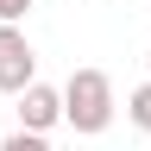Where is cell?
I'll use <instances>...</instances> for the list:
<instances>
[{"instance_id": "obj_1", "label": "cell", "mask_w": 151, "mask_h": 151, "mask_svg": "<svg viewBox=\"0 0 151 151\" xmlns=\"http://www.w3.org/2000/svg\"><path fill=\"white\" fill-rule=\"evenodd\" d=\"M113 113H120L113 76L107 69H69V82H63V126L82 132V139H101L113 126Z\"/></svg>"}, {"instance_id": "obj_2", "label": "cell", "mask_w": 151, "mask_h": 151, "mask_svg": "<svg viewBox=\"0 0 151 151\" xmlns=\"http://www.w3.org/2000/svg\"><path fill=\"white\" fill-rule=\"evenodd\" d=\"M38 82V50H32V38L19 32V25H0V94H25Z\"/></svg>"}, {"instance_id": "obj_3", "label": "cell", "mask_w": 151, "mask_h": 151, "mask_svg": "<svg viewBox=\"0 0 151 151\" xmlns=\"http://www.w3.org/2000/svg\"><path fill=\"white\" fill-rule=\"evenodd\" d=\"M63 120V88H50V82H32L25 94H19V132H44Z\"/></svg>"}, {"instance_id": "obj_4", "label": "cell", "mask_w": 151, "mask_h": 151, "mask_svg": "<svg viewBox=\"0 0 151 151\" xmlns=\"http://www.w3.org/2000/svg\"><path fill=\"white\" fill-rule=\"evenodd\" d=\"M126 113H132V126H139L145 139H151V82H139V88L126 94Z\"/></svg>"}, {"instance_id": "obj_5", "label": "cell", "mask_w": 151, "mask_h": 151, "mask_svg": "<svg viewBox=\"0 0 151 151\" xmlns=\"http://www.w3.org/2000/svg\"><path fill=\"white\" fill-rule=\"evenodd\" d=\"M0 151H50V139H38V132H6Z\"/></svg>"}, {"instance_id": "obj_6", "label": "cell", "mask_w": 151, "mask_h": 151, "mask_svg": "<svg viewBox=\"0 0 151 151\" xmlns=\"http://www.w3.org/2000/svg\"><path fill=\"white\" fill-rule=\"evenodd\" d=\"M32 6H38V0H0V25H19Z\"/></svg>"}, {"instance_id": "obj_7", "label": "cell", "mask_w": 151, "mask_h": 151, "mask_svg": "<svg viewBox=\"0 0 151 151\" xmlns=\"http://www.w3.org/2000/svg\"><path fill=\"white\" fill-rule=\"evenodd\" d=\"M145 69H151V57H145Z\"/></svg>"}]
</instances>
